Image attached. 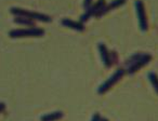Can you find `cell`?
<instances>
[{
    "label": "cell",
    "mask_w": 158,
    "mask_h": 121,
    "mask_svg": "<svg viewBox=\"0 0 158 121\" xmlns=\"http://www.w3.org/2000/svg\"><path fill=\"white\" fill-rule=\"evenodd\" d=\"M10 12H11L14 16H23V18H29V20L39 21V22H44V23L52 22V18H51L50 15L39 13V12H36V11H31V10L23 9V8H11Z\"/></svg>",
    "instance_id": "obj_1"
},
{
    "label": "cell",
    "mask_w": 158,
    "mask_h": 121,
    "mask_svg": "<svg viewBox=\"0 0 158 121\" xmlns=\"http://www.w3.org/2000/svg\"><path fill=\"white\" fill-rule=\"evenodd\" d=\"M125 74H126V69L123 68V67L118 68L110 78H108V79H106L105 81H104L103 83L98 88V93H99L100 95L105 94V93L107 92V91H110V89H112L113 87L117 83V82H119L121 79H123V77L125 76Z\"/></svg>",
    "instance_id": "obj_2"
},
{
    "label": "cell",
    "mask_w": 158,
    "mask_h": 121,
    "mask_svg": "<svg viewBox=\"0 0 158 121\" xmlns=\"http://www.w3.org/2000/svg\"><path fill=\"white\" fill-rule=\"evenodd\" d=\"M46 31L39 27H28V28L12 29L9 31L11 38H27V37H42Z\"/></svg>",
    "instance_id": "obj_3"
},
{
    "label": "cell",
    "mask_w": 158,
    "mask_h": 121,
    "mask_svg": "<svg viewBox=\"0 0 158 121\" xmlns=\"http://www.w3.org/2000/svg\"><path fill=\"white\" fill-rule=\"evenodd\" d=\"M134 6H135L136 15H138L139 27H140V29L143 33H145L148 29V20H147V16H146L144 2H143L142 0H135Z\"/></svg>",
    "instance_id": "obj_4"
},
{
    "label": "cell",
    "mask_w": 158,
    "mask_h": 121,
    "mask_svg": "<svg viewBox=\"0 0 158 121\" xmlns=\"http://www.w3.org/2000/svg\"><path fill=\"white\" fill-rule=\"evenodd\" d=\"M152 59H153L152 54H149V53H142V55L136 59V62H134L131 66L126 69V73L129 74V75H134L138 71H140L141 68L146 66Z\"/></svg>",
    "instance_id": "obj_5"
},
{
    "label": "cell",
    "mask_w": 158,
    "mask_h": 121,
    "mask_svg": "<svg viewBox=\"0 0 158 121\" xmlns=\"http://www.w3.org/2000/svg\"><path fill=\"white\" fill-rule=\"evenodd\" d=\"M105 5H106L105 0H98L97 2L92 3L90 7L87 8L86 11H85V13L82 14L81 16H80V22L84 23V24L86 22H88V21L90 20L92 16L97 15L98 12H99L100 10H101Z\"/></svg>",
    "instance_id": "obj_6"
},
{
    "label": "cell",
    "mask_w": 158,
    "mask_h": 121,
    "mask_svg": "<svg viewBox=\"0 0 158 121\" xmlns=\"http://www.w3.org/2000/svg\"><path fill=\"white\" fill-rule=\"evenodd\" d=\"M126 2H127V0H112L108 5H105L99 12H98L95 18H101V16L108 13V12L112 11V10H115V9H117V8L121 7V6L125 5Z\"/></svg>",
    "instance_id": "obj_7"
},
{
    "label": "cell",
    "mask_w": 158,
    "mask_h": 121,
    "mask_svg": "<svg viewBox=\"0 0 158 121\" xmlns=\"http://www.w3.org/2000/svg\"><path fill=\"white\" fill-rule=\"evenodd\" d=\"M98 49H99V52L100 55H101V58H102V62H103L104 66L106 68H110L113 66L112 62H110V51H108L107 46H105V43L103 42H100L99 46H98Z\"/></svg>",
    "instance_id": "obj_8"
},
{
    "label": "cell",
    "mask_w": 158,
    "mask_h": 121,
    "mask_svg": "<svg viewBox=\"0 0 158 121\" xmlns=\"http://www.w3.org/2000/svg\"><path fill=\"white\" fill-rule=\"evenodd\" d=\"M61 24L63 26L67 27V28H70V29H74L76 31H85L86 30V26H85L84 23H81L80 21H73V20H69V18H63L61 21Z\"/></svg>",
    "instance_id": "obj_9"
},
{
    "label": "cell",
    "mask_w": 158,
    "mask_h": 121,
    "mask_svg": "<svg viewBox=\"0 0 158 121\" xmlns=\"http://www.w3.org/2000/svg\"><path fill=\"white\" fill-rule=\"evenodd\" d=\"M64 117V112L61 110H56V111L49 112L47 115H42L40 117V121H57Z\"/></svg>",
    "instance_id": "obj_10"
},
{
    "label": "cell",
    "mask_w": 158,
    "mask_h": 121,
    "mask_svg": "<svg viewBox=\"0 0 158 121\" xmlns=\"http://www.w3.org/2000/svg\"><path fill=\"white\" fill-rule=\"evenodd\" d=\"M14 23L22 26H28V27H34L35 26V21L29 20L27 18H23V16H15L14 18Z\"/></svg>",
    "instance_id": "obj_11"
},
{
    "label": "cell",
    "mask_w": 158,
    "mask_h": 121,
    "mask_svg": "<svg viewBox=\"0 0 158 121\" xmlns=\"http://www.w3.org/2000/svg\"><path fill=\"white\" fill-rule=\"evenodd\" d=\"M147 78H148L149 82H151L155 92L158 94V75L156 73H154V71H149L148 75H147Z\"/></svg>",
    "instance_id": "obj_12"
},
{
    "label": "cell",
    "mask_w": 158,
    "mask_h": 121,
    "mask_svg": "<svg viewBox=\"0 0 158 121\" xmlns=\"http://www.w3.org/2000/svg\"><path fill=\"white\" fill-rule=\"evenodd\" d=\"M110 62H112L113 65H116L118 64L119 62V55L117 53V51H110Z\"/></svg>",
    "instance_id": "obj_13"
},
{
    "label": "cell",
    "mask_w": 158,
    "mask_h": 121,
    "mask_svg": "<svg viewBox=\"0 0 158 121\" xmlns=\"http://www.w3.org/2000/svg\"><path fill=\"white\" fill-rule=\"evenodd\" d=\"M101 119H102V117H101V115H100V112H95L92 116V118H91V121H101Z\"/></svg>",
    "instance_id": "obj_14"
},
{
    "label": "cell",
    "mask_w": 158,
    "mask_h": 121,
    "mask_svg": "<svg viewBox=\"0 0 158 121\" xmlns=\"http://www.w3.org/2000/svg\"><path fill=\"white\" fill-rule=\"evenodd\" d=\"M92 2H93V0H84V8L87 9V8L92 5Z\"/></svg>",
    "instance_id": "obj_15"
},
{
    "label": "cell",
    "mask_w": 158,
    "mask_h": 121,
    "mask_svg": "<svg viewBox=\"0 0 158 121\" xmlns=\"http://www.w3.org/2000/svg\"><path fill=\"white\" fill-rule=\"evenodd\" d=\"M6 107H7V105H6L5 102H0V114L5 111V110H6Z\"/></svg>",
    "instance_id": "obj_16"
},
{
    "label": "cell",
    "mask_w": 158,
    "mask_h": 121,
    "mask_svg": "<svg viewBox=\"0 0 158 121\" xmlns=\"http://www.w3.org/2000/svg\"><path fill=\"white\" fill-rule=\"evenodd\" d=\"M101 121H110V120H108L107 118H102V119H101Z\"/></svg>",
    "instance_id": "obj_17"
}]
</instances>
